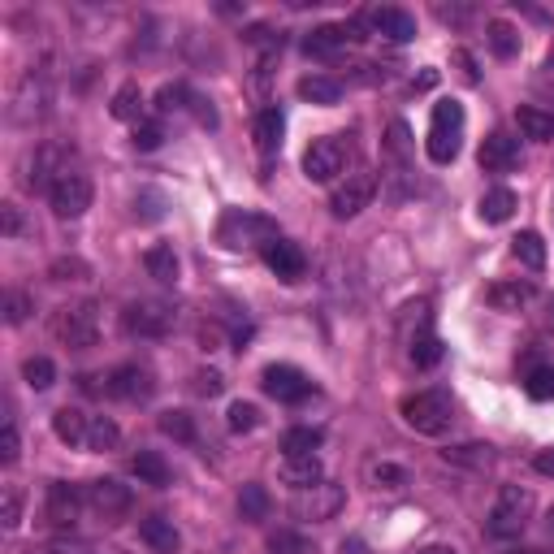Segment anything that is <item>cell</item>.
<instances>
[{
	"label": "cell",
	"instance_id": "6da1fadb",
	"mask_svg": "<svg viewBox=\"0 0 554 554\" xmlns=\"http://www.w3.org/2000/svg\"><path fill=\"white\" fill-rule=\"evenodd\" d=\"M464 126H468V113L459 100H438L429 113V135H425V152L433 165H451L459 148H464Z\"/></svg>",
	"mask_w": 554,
	"mask_h": 554
},
{
	"label": "cell",
	"instance_id": "7a4b0ae2",
	"mask_svg": "<svg viewBox=\"0 0 554 554\" xmlns=\"http://www.w3.org/2000/svg\"><path fill=\"white\" fill-rule=\"evenodd\" d=\"M399 416H403L407 429L420 433V438H442L455 420V403L446 390H420V394H407L399 403Z\"/></svg>",
	"mask_w": 554,
	"mask_h": 554
},
{
	"label": "cell",
	"instance_id": "3957f363",
	"mask_svg": "<svg viewBox=\"0 0 554 554\" xmlns=\"http://www.w3.org/2000/svg\"><path fill=\"white\" fill-rule=\"evenodd\" d=\"M533 507H537L533 490H524V485H503L494 498V507H490V520H485V533L498 537V542L520 537L524 524L533 520Z\"/></svg>",
	"mask_w": 554,
	"mask_h": 554
},
{
	"label": "cell",
	"instance_id": "277c9868",
	"mask_svg": "<svg viewBox=\"0 0 554 554\" xmlns=\"http://www.w3.org/2000/svg\"><path fill=\"white\" fill-rule=\"evenodd\" d=\"M52 338H57L61 347H70V351L96 347V338H100V308L91 299L65 303V308L52 312Z\"/></svg>",
	"mask_w": 554,
	"mask_h": 554
},
{
	"label": "cell",
	"instance_id": "5b68a950",
	"mask_svg": "<svg viewBox=\"0 0 554 554\" xmlns=\"http://www.w3.org/2000/svg\"><path fill=\"white\" fill-rule=\"evenodd\" d=\"M91 195H96V187H91V178H87V169H61L57 178H52V187H48V204H52V213H57L61 221H78L91 208Z\"/></svg>",
	"mask_w": 554,
	"mask_h": 554
},
{
	"label": "cell",
	"instance_id": "8992f818",
	"mask_svg": "<svg viewBox=\"0 0 554 554\" xmlns=\"http://www.w3.org/2000/svg\"><path fill=\"white\" fill-rule=\"evenodd\" d=\"M174 325H178V312L165 299H135L122 312V329L130 338H165Z\"/></svg>",
	"mask_w": 554,
	"mask_h": 554
},
{
	"label": "cell",
	"instance_id": "52a82bcc",
	"mask_svg": "<svg viewBox=\"0 0 554 554\" xmlns=\"http://www.w3.org/2000/svg\"><path fill=\"white\" fill-rule=\"evenodd\" d=\"M347 156H351V148L338 135L312 139L308 152H303V178L308 182H334V178H342V169H347Z\"/></svg>",
	"mask_w": 554,
	"mask_h": 554
},
{
	"label": "cell",
	"instance_id": "ba28073f",
	"mask_svg": "<svg viewBox=\"0 0 554 554\" xmlns=\"http://www.w3.org/2000/svg\"><path fill=\"white\" fill-rule=\"evenodd\" d=\"M373 195H377V174L373 169H355V174H347V182H338L334 195H329V213L338 221H351L373 204Z\"/></svg>",
	"mask_w": 554,
	"mask_h": 554
},
{
	"label": "cell",
	"instance_id": "9c48e42d",
	"mask_svg": "<svg viewBox=\"0 0 554 554\" xmlns=\"http://www.w3.org/2000/svg\"><path fill=\"white\" fill-rule=\"evenodd\" d=\"M104 394H113V399H122V403H148L156 394V373L139 360H126L104 377Z\"/></svg>",
	"mask_w": 554,
	"mask_h": 554
},
{
	"label": "cell",
	"instance_id": "30bf717a",
	"mask_svg": "<svg viewBox=\"0 0 554 554\" xmlns=\"http://www.w3.org/2000/svg\"><path fill=\"white\" fill-rule=\"evenodd\" d=\"M342 507V490L334 481H316V485H303V490H295V498H290V511H295L299 520H334Z\"/></svg>",
	"mask_w": 554,
	"mask_h": 554
},
{
	"label": "cell",
	"instance_id": "8fae6325",
	"mask_svg": "<svg viewBox=\"0 0 554 554\" xmlns=\"http://www.w3.org/2000/svg\"><path fill=\"white\" fill-rule=\"evenodd\" d=\"M260 386H265V394L277 403H303L308 394H316L312 377L295 364H269L265 373H260Z\"/></svg>",
	"mask_w": 554,
	"mask_h": 554
},
{
	"label": "cell",
	"instance_id": "7c38bea8",
	"mask_svg": "<svg viewBox=\"0 0 554 554\" xmlns=\"http://www.w3.org/2000/svg\"><path fill=\"white\" fill-rule=\"evenodd\" d=\"M87 507L96 511L100 520L117 524L122 516H130V507H135V494H130V485H122V481L100 477V481H91V485H87Z\"/></svg>",
	"mask_w": 554,
	"mask_h": 554
},
{
	"label": "cell",
	"instance_id": "4fadbf2b",
	"mask_svg": "<svg viewBox=\"0 0 554 554\" xmlns=\"http://www.w3.org/2000/svg\"><path fill=\"white\" fill-rule=\"evenodd\" d=\"M269 239H277V226L269 217H256V213H226L221 217V243L226 247H243V243H260L265 247Z\"/></svg>",
	"mask_w": 554,
	"mask_h": 554
},
{
	"label": "cell",
	"instance_id": "5bb4252c",
	"mask_svg": "<svg viewBox=\"0 0 554 554\" xmlns=\"http://www.w3.org/2000/svg\"><path fill=\"white\" fill-rule=\"evenodd\" d=\"M83 498L87 494H78L70 481H52L48 485V498H44V520L52 524V529H61V533H70L78 516H83Z\"/></svg>",
	"mask_w": 554,
	"mask_h": 554
},
{
	"label": "cell",
	"instance_id": "9a60e30c",
	"mask_svg": "<svg viewBox=\"0 0 554 554\" xmlns=\"http://www.w3.org/2000/svg\"><path fill=\"white\" fill-rule=\"evenodd\" d=\"M48 100H52V87H48V74L44 70H31L22 78L18 96H13V122H35V117L48 113Z\"/></svg>",
	"mask_w": 554,
	"mask_h": 554
},
{
	"label": "cell",
	"instance_id": "2e32d148",
	"mask_svg": "<svg viewBox=\"0 0 554 554\" xmlns=\"http://www.w3.org/2000/svg\"><path fill=\"white\" fill-rule=\"evenodd\" d=\"M477 161L485 174H511V169H520V139L507 135V130H494V135L481 143Z\"/></svg>",
	"mask_w": 554,
	"mask_h": 554
},
{
	"label": "cell",
	"instance_id": "e0dca14e",
	"mask_svg": "<svg viewBox=\"0 0 554 554\" xmlns=\"http://www.w3.org/2000/svg\"><path fill=\"white\" fill-rule=\"evenodd\" d=\"M260 256H265V265L282 277V282H299L303 277V269H308V256L299 252V243H290V239H269L265 247H260Z\"/></svg>",
	"mask_w": 554,
	"mask_h": 554
},
{
	"label": "cell",
	"instance_id": "ac0fdd59",
	"mask_svg": "<svg viewBox=\"0 0 554 554\" xmlns=\"http://www.w3.org/2000/svg\"><path fill=\"white\" fill-rule=\"evenodd\" d=\"M485 299H490V308H494V312L516 316V312H524V308H529V303L537 299V286L529 282V277H511V282H494Z\"/></svg>",
	"mask_w": 554,
	"mask_h": 554
},
{
	"label": "cell",
	"instance_id": "d6986e66",
	"mask_svg": "<svg viewBox=\"0 0 554 554\" xmlns=\"http://www.w3.org/2000/svg\"><path fill=\"white\" fill-rule=\"evenodd\" d=\"M368 22H373V31L381 39H390V44H412V39H416V18L407 9L381 5V9L368 13Z\"/></svg>",
	"mask_w": 554,
	"mask_h": 554
},
{
	"label": "cell",
	"instance_id": "ffe728a7",
	"mask_svg": "<svg viewBox=\"0 0 554 554\" xmlns=\"http://www.w3.org/2000/svg\"><path fill=\"white\" fill-rule=\"evenodd\" d=\"M351 39L355 35L347 31V26H316V31L303 35V52H312V57H338Z\"/></svg>",
	"mask_w": 554,
	"mask_h": 554
},
{
	"label": "cell",
	"instance_id": "44dd1931",
	"mask_svg": "<svg viewBox=\"0 0 554 554\" xmlns=\"http://www.w3.org/2000/svg\"><path fill=\"white\" fill-rule=\"evenodd\" d=\"M87 429H91V416L78 412V407H57L52 412V433L65 446H87Z\"/></svg>",
	"mask_w": 554,
	"mask_h": 554
},
{
	"label": "cell",
	"instance_id": "7402d4cb",
	"mask_svg": "<svg viewBox=\"0 0 554 554\" xmlns=\"http://www.w3.org/2000/svg\"><path fill=\"white\" fill-rule=\"evenodd\" d=\"M516 126H520L524 139L546 143V139H554V109H542V104H520V109H516Z\"/></svg>",
	"mask_w": 554,
	"mask_h": 554
},
{
	"label": "cell",
	"instance_id": "603a6c76",
	"mask_svg": "<svg viewBox=\"0 0 554 554\" xmlns=\"http://www.w3.org/2000/svg\"><path fill=\"white\" fill-rule=\"evenodd\" d=\"M282 135H286V117H282V109H277V104L260 109V113H256V148L265 152V156H273L277 148H282Z\"/></svg>",
	"mask_w": 554,
	"mask_h": 554
},
{
	"label": "cell",
	"instance_id": "cb8c5ba5",
	"mask_svg": "<svg viewBox=\"0 0 554 554\" xmlns=\"http://www.w3.org/2000/svg\"><path fill=\"white\" fill-rule=\"evenodd\" d=\"M139 537H143V542H148L156 554H178V546H182L174 520H165V516H148V520H143V524H139Z\"/></svg>",
	"mask_w": 554,
	"mask_h": 554
},
{
	"label": "cell",
	"instance_id": "d4e9b609",
	"mask_svg": "<svg viewBox=\"0 0 554 554\" xmlns=\"http://www.w3.org/2000/svg\"><path fill=\"white\" fill-rule=\"evenodd\" d=\"M295 91H299V100H308V104H338L342 100V83L329 74H303L295 83Z\"/></svg>",
	"mask_w": 554,
	"mask_h": 554
},
{
	"label": "cell",
	"instance_id": "484cf974",
	"mask_svg": "<svg viewBox=\"0 0 554 554\" xmlns=\"http://www.w3.org/2000/svg\"><path fill=\"white\" fill-rule=\"evenodd\" d=\"M143 269H148V277H156L161 286H174L178 282V252L169 243H156L143 252Z\"/></svg>",
	"mask_w": 554,
	"mask_h": 554
},
{
	"label": "cell",
	"instance_id": "4316f807",
	"mask_svg": "<svg viewBox=\"0 0 554 554\" xmlns=\"http://www.w3.org/2000/svg\"><path fill=\"white\" fill-rule=\"evenodd\" d=\"M520 208L516 191L511 187H494L481 195V221H490V226H503V221H511V213Z\"/></svg>",
	"mask_w": 554,
	"mask_h": 554
},
{
	"label": "cell",
	"instance_id": "83f0119b",
	"mask_svg": "<svg viewBox=\"0 0 554 554\" xmlns=\"http://www.w3.org/2000/svg\"><path fill=\"white\" fill-rule=\"evenodd\" d=\"M485 44H490V52L494 57H503V61H511L520 52V31L511 22H503V18H494V22H485Z\"/></svg>",
	"mask_w": 554,
	"mask_h": 554
},
{
	"label": "cell",
	"instance_id": "f1b7e54d",
	"mask_svg": "<svg viewBox=\"0 0 554 554\" xmlns=\"http://www.w3.org/2000/svg\"><path fill=\"white\" fill-rule=\"evenodd\" d=\"M511 256L520 260L524 269H546V243H542V234L537 230H520L516 239H511Z\"/></svg>",
	"mask_w": 554,
	"mask_h": 554
},
{
	"label": "cell",
	"instance_id": "f546056e",
	"mask_svg": "<svg viewBox=\"0 0 554 554\" xmlns=\"http://www.w3.org/2000/svg\"><path fill=\"white\" fill-rule=\"evenodd\" d=\"M130 468H135V477L143 485H156V490H161V485H169V477H174V472H169V464L161 459V451H139L135 459H130Z\"/></svg>",
	"mask_w": 554,
	"mask_h": 554
},
{
	"label": "cell",
	"instance_id": "4dcf8cb0",
	"mask_svg": "<svg viewBox=\"0 0 554 554\" xmlns=\"http://www.w3.org/2000/svg\"><path fill=\"white\" fill-rule=\"evenodd\" d=\"M109 109H113L117 122H135L139 126L143 122V91H139V83H122V87H117Z\"/></svg>",
	"mask_w": 554,
	"mask_h": 554
},
{
	"label": "cell",
	"instance_id": "1f68e13d",
	"mask_svg": "<svg viewBox=\"0 0 554 554\" xmlns=\"http://www.w3.org/2000/svg\"><path fill=\"white\" fill-rule=\"evenodd\" d=\"M316 451H321V429L299 425V429H290L282 438V455L286 459H316Z\"/></svg>",
	"mask_w": 554,
	"mask_h": 554
},
{
	"label": "cell",
	"instance_id": "d6a6232c",
	"mask_svg": "<svg viewBox=\"0 0 554 554\" xmlns=\"http://www.w3.org/2000/svg\"><path fill=\"white\" fill-rule=\"evenodd\" d=\"M407 355H412L416 368H433V364L442 360V342H438V334H433L429 325H420L416 334H412V351H407Z\"/></svg>",
	"mask_w": 554,
	"mask_h": 554
},
{
	"label": "cell",
	"instance_id": "836d02e7",
	"mask_svg": "<svg viewBox=\"0 0 554 554\" xmlns=\"http://www.w3.org/2000/svg\"><path fill=\"white\" fill-rule=\"evenodd\" d=\"M524 394H529V399H537V403H550L554 399V364L537 360L529 373H524Z\"/></svg>",
	"mask_w": 554,
	"mask_h": 554
},
{
	"label": "cell",
	"instance_id": "e575fe53",
	"mask_svg": "<svg viewBox=\"0 0 554 554\" xmlns=\"http://www.w3.org/2000/svg\"><path fill=\"white\" fill-rule=\"evenodd\" d=\"M117 446H122V429H117L109 416H91L87 451H117Z\"/></svg>",
	"mask_w": 554,
	"mask_h": 554
},
{
	"label": "cell",
	"instance_id": "d590c367",
	"mask_svg": "<svg viewBox=\"0 0 554 554\" xmlns=\"http://www.w3.org/2000/svg\"><path fill=\"white\" fill-rule=\"evenodd\" d=\"M22 377H26V386H31V390L44 394V390L57 386V364H52L48 355H31V360L22 364Z\"/></svg>",
	"mask_w": 554,
	"mask_h": 554
},
{
	"label": "cell",
	"instance_id": "8d00e7d4",
	"mask_svg": "<svg viewBox=\"0 0 554 554\" xmlns=\"http://www.w3.org/2000/svg\"><path fill=\"white\" fill-rule=\"evenodd\" d=\"M195 91L187 83H165L161 91H156V109L161 113H182V109H195Z\"/></svg>",
	"mask_w": 554,
	"mask_h": 554
},
{
	"label": "cell",
	"instance_id": "74e56055",
	"mask_svg": "<svg viewBox=\"0 0 554 554\" xmlns=\"http://www.w3.org/2000/svg\"><path fill=\"white\" fill-rule=\"evenodd\" d=\"M48 277H52V282H87V277H91V265H87L83 256H57V260L48 265Z\"/></svg>",
	"mask_w": 554,
	"mask_h": 554
},
{
	"label": "cell",
	"instance_id": "f35d334b",
	"mask_svg": "<svg viewBox=\"0 0 554 554\" xmlns=\"http://www.w3.org/2000/svg\"><path fill=\"white\" fill-rule=\"evenodd\" d=\"M226 425H230V433H252V429H260V407L247 403V399H234L230 412H226Z\"/></svg>",
	"mask_w": 554,
	"mask_h": 554
},
{
	"label": "cell",
	"instance_id": "ab89813d",
	"mask_svg": "<svg viewBox=\"0 0 554 554\" xmlns=\"http://www.w3.org/2000/svg\"><path fill=\"white\" fill-rule=\"evenodd\" d=\"M286 481L295 485V490L325 481V477H321V459H286Z\"/></svg>",
	"mask_w": 554,
	"mask_h": 554
},
{
	"label": "cell",
	"instance_id": "60d3db41",
	"mask_svg": "<svg viewBox=\"0 0 554 554\" xmlns=\"http://www.w3.org/2000/svg\"><path fill=\"white\" fill-rule=\"evenodd\" d=\"M239 511H243V520H265V516H269V494H265V485H243Z\"/></svg>",
	"mask_w": 554,
	"mask_h": 554
},
{
	"label": "cell",
	"instance_id": "b9f144b4",
	"mask_svg": "<svg viewBox=\"0 0 554 554\" xmlns=\"http://www.w3.org/2000/svg\"><path fill=\"white\" fill-rule=\"evenodd\" d=\"M269 554H316V546H312L303 533L282 529V533H273V537H269Z\"/></svg>",
	"mask_w": 554,
	"mask_h": 554
},
{
	"label": "cell",
	"instance_id": "7bdbcfd3",
	"mask_svg": "<svg viewBox=\"0 0 554 554\" xmlns=\"http://www.w3.org/2000/svg\"><path fill=\"white\" fill-rule=\"evenodd\" d=\"M0 524H5V533H18V524H22V485H5V503H0Z\"/></svg>",
	"mask_w": 554,
	"mask_h": 554
},
{
	"label": "cell",
	"instance_id": "ee69618b",
	"mask_svg": "<svg viewBox=\"0 0 554 554\" xmlns=\"http://www.w3.org/2000/svg\"><path fill=\"white\" fill-rule=\"evenodd\" d=\"M35 312V299L26 290H5V325H22Z\"/></svg>",
	"mask_w": 554,
	"mask_h": 554
},
{
	"label": "cell",
	"instance_id": "f6af8a7d",
	"mask_svg": "<svg viewBox=\"0 0 554 554\" xmlns=\"http://www.w3.org/2000/svg\"><path fill=\"white\" fill-rule=\"evenodd\" d=\"M161 429L178 442H195V425H191L187 412H161Z\"/></svg>",
	"mask_w": 554,
	"mask_h": 554
},
{
	"label": "cell",
	"instance_id": "bcb514c9",
	"mask_svg": "<svg viewBox=\"0 0 554 554\" xmlns=\"http://www.w3.org/2000/svg\"><path fill=\"white\" fill-rule=\"evenodd\" d=\"M135 213H139L143 221H161V217H165V195L152 191V187L139 191V195H135Z\"/></svg>",
	"mask_w": 554,
	"mask_h": 554
},
{
	"label": "cell",
	"instance_id": "7dc6e473",
	"mask_svg": "<svg viewBox=\"0 0 554 554\" xmlns=\"http://www.w3.org/2000/svg\"><path fill=\"white\" fill-rule=\"evenodd\" d=\"M130 143H135L139 152H156L165 143V126L161 122H139L135 126V139H130Z\"/></svg>",
	"mask_w": 554,
	"mask_h": 554
},
{
	"label": "cell",
	"instance_id": "c3c4849f",
	"mask_svg": "<svg viewBox=\"0 0 554 554\" xmlns=\"http://www.w3.org/2000/svg\"><path fill=\"white\" fill-rule=\"evenodd\" d=\"M446 459H455V464H472V468H485L494 459V451H490V446L472 442V446H455V451H446Z\"/></svg>",
	"mask_w": 554,
	"mask_h": 554
},
{
	"label": "cell",
	"instance_id": "681fc988",
	"mask_svg": "<svg viewBox=\"0 0 554 554\" xmlns=\"http://www.w3.org/2000/svg\"><path fill=\"white\" fill-rule=\"evenodd\" d=\"M18 451H22V438H18V420L5 416V442H0V464L13 468L18 464Z\"/></svg>",
	"mask_w": 554,
	"mask_h": 554
},
{
	"label": "cell",
	"instance_id": "f907efd6",
	"mask_svg": "<svg viewBox=\"0 0 554 554\" xmlns=\"http://www.w3.org/2000/svg\"><path fill=\"white\" fill-rule=\"evenodd\" d=\"M407 152H412V143H407V126L403 122H394L390 126V135H386V156H390V161H407Z\"/></svg>",
	"mask_w": 554,
	"mask_h": 554
},
{
	"label": "cell",
	"instance_id": "816d5d0a",
	"mask_svg": "<svg viewBox=\"0 0 554 554\" xmlns=\"http://www.w3.org/2000/svg\"><path fill=\"white\" fill-rule=\"evenodd\" d=\"M200 399H217L221 390H226V377L217 373V368H208V373H195V386H191Z\"/></svg>",
	"mask_w": 554,
	"mask_h": 554
},
{
	"label": "cell",
	"instance_id": "f5cc1de1",
	"mask_svg": "<svg viewBox=\"0 0 554 554\" xmlns=\"http://www.w3.org/2000/svg\"><path fill=\"white\" fill-rule=\"evenodd\" d=\"M373 481L381 485V490H403V485H407V472H403L399 464H377V468H373Z\"/></svg>",
	"mask_w": 554,
	"mask_h": 554
},
{
	"label": "cell",
	"instance_id": "db71d44e",
	"mask_svg": "<svg viewBox=\"0 0 554 554\" xmlns=\"http://www.w3.org/2000/svg\"><path fill=\"white\" fill-rule=\"evenodd\" d=\"M44 554H96V550H91L87 542H78V537H70V533H61L44 546Z\"/></svg>",
	"mask_w": 554,
	"mask_h": 554
},
{
	"label": "cell",
	"instance_id": "11a10c76",
	"mask_svg": "<svg viewBox=\"0 0 554 554\" xmlns=\"http://www.w3.org/2000/svg\"><path fill=\"white\" fill-rule=\"evenodd\" d=\"M0 234H5V239H18L22 234V208L18 204H0Z\"/></svg>",
	"mask_w": 554,
	"mask_h": 554
},
{
	"label": "cell",
	"instance_id": "9f6ffc18",
	"mask_svg": "<svg viewBox=\"0 0 554 554\" xmlns=\"http://www.w3.org/2000/svg\"><path fill=\"white\" fill-rule=\"evenodd\" d=\"M533 468H537V472H542V477H554V446H550V451H542V455H537V459H533Z\"/></svg>",
	"mask_w": 554,
	"mask_h": 554
},
{
	"label": "cell",
	"instance_id": "6f0895ef",
	"mask_svg": "<svg viewBox=\"0 0 554 554\" xmlns=\"http://www.w3.org/2000/svg\"><path fill=\"white\" fill-rule=\"evenodd\" d=\"M420 554H459V550H455V546H425Z\"/></svg>",
	"mask_w": 554,
	"mask_h": 554
},
{
	"label": "cell",
	"instance_id": "680465c9",
	"mask_svg": "<svg viewBox=\"0 0 554 554\" xmlns=\"http://www.w3.org/2000/svg\"><path fill=\"white\" fill-rule=\"evenodd\" d=\"M503 554H546V550H503Z\"/></svg>",
	"mask_w": 554,
	"mask_h": 554
}]
</instances>
